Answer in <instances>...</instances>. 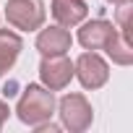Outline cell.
<instances>
[{
	"instance_id": "6da1fadb",
	"label": "cell",
	"mask_w": 133,
	"mask_h": 133,
	"mask_svg": "<svg viewBox=\"0 0 133 133\" xmlns=\"http://www.w3.org/2000/svg\"><path fill=\"white\" fill-rule=\"evenodd\" d=\"M55 94L47 89V86H39V84H29L24 89V94L18 97V104H16V115L24 125H37V123H44L52 117L55 112Z\"/></svg>"
},
{
	"instance_id": "7a4b0ae2",
	"label": "cell",
	"mask_w": 133,
	"mask_h": 133,
	"mask_svg": "<svg viewBox=\"0 0 133 133\" xmlns=\"http://www.w3.org/2000/svg\"><path fill=\"white\" fill-rule=\"evenodd\" d=\"M55 107H57V115H60V125L68 128L71 133L86 130L94 120V110H91V104L84 94H65Z\"/></svg>"
},
{
	"instance_id": "3957f363",
	"label": "cell",
	"mask_w": 133,
	"mask_h": 133,
	"mask_svg": "<svg viewBox=\"0 0 133 133\" xmlns=\"http://www.w3.org/2000/svg\"><path fill=\"white\" fill-rule=\"evenodd\" d=\"M44 3L42 0H8L5 18L13 29L21 31H37L44 24Z\"/></svg>"
},
{
	"instance_id": "277c9868",
	"label": "cell",
	"mask_w": 133,
	"mask_h": 133,
	"mask_svg": "<svg viewBox=\"0 0 133 133\" xmlns=\"http://www.w3.org/2000/svg\"><path fill=\"white\" fill-rule=\"evenodd\" d=\"M73 76L81 81V86L84 89H102L104 84H107V78H110V65L94 52V50H89V52H84V55H78V60L73 63Z\"/></svg>"
},
{
	"instance_id": "5b68a950",
	"label": "cell",
	"mask_w": 133,
	"mask_h": 133,
	"mask_svg": "<svg viewBox=\"0 0 133 133\" xmlns=\"http://www.w3.org/2000/svg\"><path fill=\"white\" fill-rule=\"evenodd\" d=\"M39 78H42V86H47L50 91H60V89L68 86L71 78H73V63L65 55L42 57V63H39Z\"/></svg>"
},
{
	"instance_id": "8992f818",
	"label": "cell",
	"mask_w": 133,
	"mask_h": 133,
	"mask_svg": "<svg viewBox=\"0 0 133 133\" xmlns=\"http://www.w3.org/2000/svg\"><path fill=\"white\" fill-rule=\"evenodd\" d=\"M73 44V37L65 26H47L37 34V50L42 52V57H50V55H65Z\"/></svg>"
},
{
	"instance_id": "52a82bcc",
	"label": "cell",
	"mask_w": 133,
	"mask_h": 133,
	"mask_svg": "<svg viewBox=\"0 0 133 133\" xmlns=\"http://www.w3.org/2000/svg\"><path fill=\"white\" fill-rule=\"evenodd\" d=\"M117 31V26L107 18H94V21H86L81 29H78V42L84 50H104V44L110 42V37Z\"/></svg>"
},
{
	"instance_id": "ba28073f",
	"label": "cell",
	"mask_w": 133,
	"mask_h": 133,
	"mask_svg": "<svg viewBox=\"0 0 133 133\" xmlns=\"http://www.w3.org/2000/svg\"><path fill=\"white\" fill-rule=\"evenodd\" d=\"M52 18L60 26H78L89 16L86 0H52Z\"/></svg>"
},
{
	"instance_id": "9c48e42d",
	"label": "cell",
	"mask_w": 133,
	"mask_h": 133,
	"mask_svg": "<svg viewBox=\"0 0 133 133\" xmlns=\"http://www.w3.org/2000/svg\"><path fill=\"white\" fill-rule=\"evenodd\" d=\"M21 50H24V39H21L16 31L0 29V78H3L13 65H16Z\"/></svg>"
},
{
	"instance_id": "30bf717a",
	"label": "cell",
	"mask_w": 133,
	"mask_h": 133,
	"mask_svg": "<svg viewBox=\"0 0 133 133\" xmlns=\"http://www.w3.org/2000/svg\"><path fill=\"white\" fill-rule=\"evenodd\" d=\"M104 52L112 57V63L117 65H130L133 63V47H130V39H125L120 31H115L110 37V42L104 44Z\"/></svg>"
},
{
	"instance_id": "8fae6325",
	"label": "cell",
	"mask_w": 133,
	"mask_h": 133,
	"mask_svg": "<svg viewBox=\"0 0 133 133\" xmlns=\"http://www.w3.org/2000/svg\"><path fill=\"white\" fill-rule=\"evenodd\" d=\"M8 115H11V110H8V104L0 99V128H3V123L8 120Z\"/></svg>"
},
{
	"instance_id": "7c38bea8",
	"label": "cell",
	"mask_w": 133,
	"mask_h": 133,
	"mask_svg": "<svg viewBox=\"0 0 133 133\" xmlns=\"http://www.w3.org/2000/svg\"><path fill=\"white\" fill-rule=\"evenodd\" d=\"M107 3H112V5H120V3H128V0H107Z\"/></svg>"
}]
</instances>
